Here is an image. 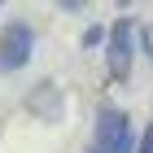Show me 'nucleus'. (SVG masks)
Returning a JSON list of instances; mask_svg holds the SVG:
<instances>
[{
    "instance_id": "7ed1b4c3",
    "label": "nucleus",
    "mask_w": 153,
    "mask_h": 153,
    "mask_svg": "<svg viewBox=\"0 0 153 153\" xmlns=\"http://www.w3.org/2000/svg\"><path fill=\"white\" fill-rule=\"evenodd\" d=\"M31 53H35V31H31V22H9L0 31V70L4 74L22 70L26 61H31Z\"/></svg>"
},
{
    "instance_id": "20e7f679",
    "label": "nucleus",
    "mask_w": 153,
    "mask_h": 153,
    "mask_svg": "<svg viewBox=\"0 0 153 153\" xmlns=\"http://www.w3.org/2000/svg\"><path fill=\"white\" fill-rule=\"evenodd\" d=\"M140 48H144V57H149V61H153V22H149V26H144V35H140Z\"/></svg>"
},
{
    "instance_id": "f03ea898",
    "label": "nucleus",
    "mask_w": 153,
    "mask_h": 153,
    "mask_svg": "<svg viewBox=\"0 0 153 153\" xmlns=\"http://www.w3.org/2000/svg\"><path fill=\"white\" fill-rule=\"evenodd\" d=\"M131 57H136V22H131V18H118V22L109 26V39H105L109 79H127L131 74Z\"/></svg>"
},
{
    "instance_id": "39448f33",
    "label": "nucleus",
    "mask_w": 153,
    "mask_h": 153,
    "mask_svg": "<svg viewBox=\"0 0 153 153\" xmlns=\"http://www.w3.org/2000/svg\"><path fill=\"white\" fill-rule=\"evenodd\" d=\"M136 153H153V123L144 127V136H140V144H136Z\"/></svg>"
},
{
    "instance_id": "f257e3e1",
    "label": "nucleus",
    "mask_w": 153,
    "mask_h": 153,
    "mask_svg": "<svg viewBox=\"0 0 153 153\" xmlns=\"http://www.w3.org/2000/svg\"><path fill=\"white\" fill-rule=\"evenodd\" d=\"M83 153H131V118L118 105H101L92 123V140Z\"/></svg>"
}]
</instances>
